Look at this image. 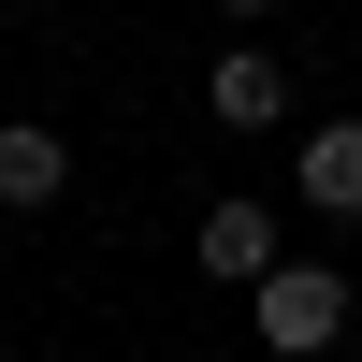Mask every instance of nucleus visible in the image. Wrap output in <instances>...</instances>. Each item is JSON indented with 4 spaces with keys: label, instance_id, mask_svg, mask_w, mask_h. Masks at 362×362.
Here are the masks:
<instances>
[{
    "label": "nucleus",
    "instance_id": "4",
    "mask_svg": "<svg viewBox=\"0 0 362 362\" xmlns=\"http://www.w3.org/2000/svg\"><path fill=\"white\" fill-rule=\"evenodd\" d=\"M58 189H73V145L44 116H0V218H44Z\"/></svg>",
    "mask_w": 362,
    "mask_h": 362
},
{
    "label": "nucleus",
    "instance_id": "1",
    "mask_svg": "<svg viewBox=\"0 0 362 362\" xmlns=\"http://www.w3.org/2000/svg\"><path fill=\"white\" fill-rule=\"evenodd\" d=\"M348 305H362V290L334 276V261H276V276L247 290V334L276 348V362H319V348L348 334Z\"/></svg>",
    "mask_w": 362,
    "mask_h": 362
},
{
    "label": "nucleus",
    "instance_id": "2",
    "mask_svg": "<svg viewBox=\"0 0 362 362\" xmlns=\"http://www.w3.org/2000/svg\"><path fill=\"white\" fill-rule=\"evenodd\" d=\"M189 261H203V276H232V290H261V276H276V203H261V189H218V203H203V232H189Z\"/></svg>",
    "mask_w": 362,
    "mask_h": 362
},
{
    "label": "nucleus",
    "instance_id": "3",
    "mask_svg": "<svg viewBox=\"0 0 362 362\" xmlns=\"http://www.w3.org/2000/svg\"><path fill=\"white\" fill-rule=\"evenodd\" d=\"M276 102H290L276 44H218L203 58V116H218V131H276Z\"/></svg>",
    "mask_w": 362,
    "mask_h": 362
},
{
    "label": "nucleus",
    "instance_id": "6",
    "mask_svg": "<svg viewBox=\"0 0 362 362\" xmlns=\"http://www.w3.org/2000/svg\"><path fill=\"white\" fill-rule=\"evenodd\" d=\"M218 15H276V0H218Z\"/></svg>",
    "mask_w": 362,
    "mask_h": 362
},
{
    "label": "nucleus",
    "instance_id": "5",
    "mask_svg": "<svg viewBox=\"0 0 362 362\" xmlns=\"http://www.w3.org/2000/svg\"><path fill=\"white\" fill-rule=\"evenodd\" d=\"M290 203H319V218H362V116H319L305 160H290Z\"/></svg>",
    "mask_w": 362,
    "mask_h": 362
}]
</instances>
